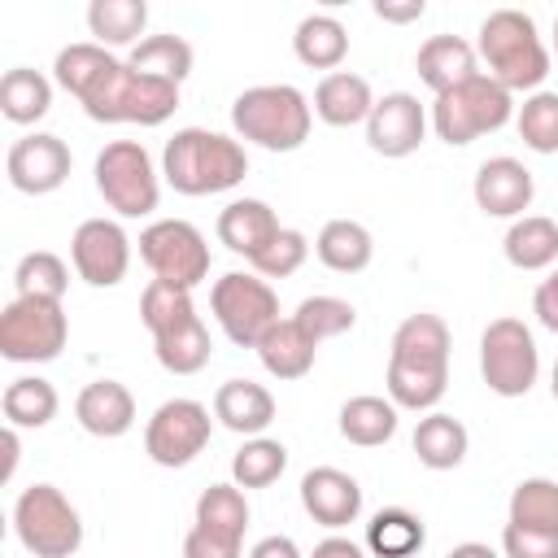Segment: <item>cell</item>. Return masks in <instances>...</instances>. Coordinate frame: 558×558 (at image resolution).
Segmentation results:
<instances>
[{
    "mask_svg": "<svg viewBox=\"0 0 558 558\" xmlns=\"http://www.w3.org/2000/svg\"><path fill=\"white\" fill-rule=\"evenodd\" d=\"M449 323L440 314H410L392 331V353H388V401L397 410L432 414L449 388Z\"/></svg>",
    "mask_w": 558,
    "mask_h": 558,
    "instance_id": "obj_1",
    "label": "cell"
},
{
    "mask_svg": "<svg viewBox=\"0 0 558 558\" xmlns=\"http://www.w3.org/2000/svg\"><path fill=\"white\" fill-rule=\"evenodd\" d=\"M161 174L179 196H218L244 183L248 153L240 140L209 131V126H183L161 148Z\"/></svg>",
    "mask_w": 558,
    "mask_h": 558,
    "instance_id": "obj_2",
    "label": "cell"
},
{
    "mask_svg": "<svg viewBox=\"0 0 558 558\" xmlns=\"http://www.w3.org/2000/svg\"><path fill=\"white\" fill-rule=\"evenodd\" d=\"M475 57L484 61V74L497 78L510 96L514 92H541L554 57L536 31V17L523 13V9H493L484 22H480V35H475Z\"/></svg>",
    "mask_w": 558,
    "mask_h": 558,
    "instance_id": "obj_3",
    "label": "cell"
},
{
    "mask_svg": "<svg viewBox=\"0 0 558 558\" xmlns=\"http://www.w3.org/2000/svg\"><path fill=\"white\" fill-rule=\"evenodd\" d=\"M140 318H144V327L153 336V353H157L161 371L196 375V371L209 366L214 340H209V327L201 323L196 301H192L187 288L148 279V288L140 296Z\"/></svg>",
    "mask_w": 558,
    "mask_h": 558,
    "instance_id": "obj_4",
    "label": "cell"
},
{
    "mask_svg": "<svg viewBox=\"0 0 558 558\" xmlns=\"http://www.w3.org/2000/svg\"><path fill=\"white\" fill-rule=\"evenodd\" d=\"M231 126L244 144L266 153H296L310 140L314 105L292 83H257L231 100Z\"/></svg>",
    "mask_w": 558,
    "mask_h": 558,
    "instance_id": "obj_5",
    "label": "cell"
},
{
    "mask_svg": "<svg viewBox=\"0 0 558 558\" xmlns=\"http://www.w3.org/2000/svg\"><path fill=\"white\" fill-rule=\"evenodd\" d=\"M92 122H135V126H161L179 109V83L153 78L131 70L126 61H109L105 74L87 87L78 100Z\"/></svg>",
    "mask_w": 558,
    "mask_h": 558,
    "instance_id": "obj_6",
    "label": "cell"
},
{
    "mask_svg": "<svg viewBox=\"0 0 558 558\" xmlns=\"http://www.w3.org/2000/svg\"><path fill=\"white\" fill-rule=\"evenodd\" d=\"M510 118H514V96L497 78H488L484 70L475 78L458 83L453 92H440L432 105V131L449 148H466L480 135L501 131Z\"/></svg>",
    "mask_w": 558,
    "mask_h": 558,
    "instance_id": "obj_7",
    "label": "cell"
},
{
    "mask_svg": "<svg viewBox=\"0 0 558 558\" xmlns=\"http://www.w3.org/2000/svg\"><path fill=\"white\" fill-rule=\"evenodd\" d=\"M13 536L35 558H74L83 545V519L57 484H31L13 501Z\"/></svg>",
    "mask_w": 558,
    "mask_h": 558,
    "instance_id": "obj_8",
    "label": "cell"
},
{
    "mask_svg": "<svg viewBox=\"0 0 558 558\" xmlns=\"http://www.w3.org/2000/svg\"><path fill=\"white\" fill-rule=\"evenodd\" d=\"M96 192L118 218H148L161 205V170L140 140H113L96 153Z\"/></svg>",
    "mask_w": 558,
    "mask_h": 558,
    "instance_id": "obj_9",
    "label": "cell"
},
{
    "mask_svg": "<svg viewBox=\"0 0 558 558\" xmlns=\"http://www.w3.org/2000/svg\"><path fill=\"white\" fill-rule=\"evenodd\" d=\"M70 340V318L61 301L48 296H13L0 314V357L17 366H39L61 357Z\"/></svg>",
    "mask_w": 558,
    "mask_h": 558,
    "instance_id": "obj_10",
    "label": "cell"
},
{
    "mask_svg": "<svg viewBox=\"0 0 558 558\" xmlns=\"http://www.w3.org/2000/svg\"><path fill=\"white\" fill-rule=\"evenodd\" d=\"M209 310L222 327V336L240 349H257L262 336L279 323V292L270 279L248 275V270H227L209 288Z\"/></svg>",
    "mask_w": 558,
    "mask_h": 558,
    "instance_id": "obj_11",
    "label": "cell"
},
{
    "mask_svg": "<svg viewBox=\"0 0 558 558\" xmlns=\"http://www.w3.org/2000/svg\"><path fill=\"white\" fill-rule=\"evenodd\" d=\"M480 375L497 397H527L541 375V349L523 318H493L480 336Z\"/></svg>",
    "mask_w": 558,
    "mask_h": 558,
    "instance_id": "obj_12",
    "label": "cell"
},
{
    "mask_svg": "<svg viewBox=\"0 0 558 558\" xmlns=\"http://www.w3.org/2000/svg\"><path fill=\"white\" fill-rule=\"evenodd\" d=\"M140 262L153 270V279L174 288H196L209 279V244L201 227L187 218H157L140 231Z\"/></svg>",
    "mask_w": 558,
    "mask_h": 558,
    "instance_id": "obj_13",
    "label": "cell"
},
{
    "mask_svg": "<svg viewBox=\"0 0 558 558\" xmlns=\"http://www.w3.org/2000/svg\"><path fill=\"white\" fill-rule=\"evenodd\" d=\"M214 436V418H209V405H201L196 397H170L153 410V418L144 423V453L174 471V466H187Z\"/></svg>",
    "mask_w": 558,
    "mask_h": 558,
    "instance_id": "obj_14",
    "label": "cell"
},
{
    "mask_svg": "<svg viewBox=\"0 0 558 558\" xmlns=\"http://www.w3.org/2000/svg\"><path fill=\"white\" fill-rule=\"evenodd\" d=\"M70 262L87 288H118L131 270V235L113 218H83L70 235Z\"/></svg>",
    "mask_w": 558,
    "mask_h": 558,
    "instance_id": "obj_15",
    "label": "cell"
},
{
    "mask_svg": "<svg viewBox=\"0 0 558 558\" xmlns=\"http://www.w3.org/2000/svg\"><path fill=\"white\" fill-rule=\"evenodd\" d=\"M70 144L52 131H31L22 140L9 144V157H4V174L9 183L22 192V196H48L57 192L65 179H70Z\"/></svg>",
    "mask_w": 558,
    "mask_h": 558,
    "instance_id": "obj_16",
    "label": "cell"
},
{
    "mask_svg": "<svg viewBox=\"0 0 558 558\" xmlns=\"http://www.w3.org/2000/svg\"><path fill=\"white\" fill-rule=\"evenodd\" d=\"M427 122H432V113L418 105V96L388 92V96L375 100V109L366 118V144H371V153L392 157V161L410 157L427 140Z\"/></svg>",
    "mask_w": 558,
    "mask_h": 558,
    "instance_id": "obj_17",
    "label": "cell"
},
{
    "mask_svg": "<svg viewBox=\"0 0 558 558\" xmlns=\"http://www.w3.org/2000/svg\"><path fill=\"white\" fill-rule=\"evenodd\" d=\"M471 196H475L480 214L514 222V218H523V209H532L536 179L519 157H488V161H480V170L471 179Z\"/></svg>",
    "mask_w": 558,
    "mask_h": 558,
    "instance_id": "obj_18",
    "label": "cell"
},
{
    "mask_svg": "<svg viewBox=\"0 0 558 558\" xmlns=\"http://www.w3.org/2000/svg\"><path fill=\"white\" fill-rule=\"evenodd\" d=\"M301 506L314 523L340 532L362 514V484L340 466H314L301 475Z\"/></svg>",
    "mask_w": 558,
    "mask_h": 558,
    "instance_id": "obj_19",
    "label": "cell"
},
{
    "mask_svg": "<svg viewBox=\"0 0 558 558\" xmlns=\"http://www.w3.org/2000/svg\"><path fill=\"white\" fill-rule=\"evenodd\" d=\"M74 418L87 436L96 440H118L135 427V397L126 384L118 379H92L78 397H74Z\"/></svg>",
    "mask_w": 558,
    "mask_h": 558,
    "instance_id": "obj_20",
    "label": "cell"
},
{
    "mask_svg": "<svg viewBox=\"0 0 558 558\" xmlns=\"http://www.w3.org/2000/svg\"><path fill=\"white\" fill-rule=\"evenodd\" d=\"M279 231H283V227H279L275 209H270L266 201H257V196H235V201L222 205V214H218V240H222L235 257H244V262H253Z\"/></svg>",
    "mask_w": 558,
    "mask_h": 558,
    "instance_id": "obj_21",
    "label": "cell"
},
{
    "mask_svg": "<svg viewBox=\"0 0 558 558\" xmlns=\"http://www.w3.org/2000/svg\"><path fill=\"white\" fill-rule=\"evenodd\" d=\"M214 418L235 436H262L275 423V397L266 384L253 379H227L214 392Z\"/></svg>",
    "mask_w": 558,
    "mask_h": 558,
    "instance_id": "obj_22",
    "label": "cell"
},
{
    "mask_svg": "<svg viewBox=\"0 0 558 558\" xmlns=\"http://www.w3.org/2000/svg\"><path fill=\"white\" fill-rule=\"evenodd\" d=\"M414 70L440 96V92H453L458 83L475 78L480 74V57H475V44H466L462 35H432V39L418 44Z\"/></svg>",
    "mask_w": 558,
    "mask_h": 558,
    "instance_id": "obj_23",
    "label": "cell"
},
{
    "mask_svg": "<svg viewBox=\"0 0 558 558\" xmlns=\"http://www.w3.org/2000/svg\"><path fill=\"white\" fill-rule=\"evenodd\" d=\"M314 118L327 122V126H366L371 109H375V92L362 74L353 70H336V74H323L318 87H314Z\"/></svg>",
    "mask_w": 558,
    "mask_h": 558,
    "instance_id": "obj_24",
    "label": "cell"
},
{
    "mask_svg": "<svg viewBox=\"0 0 558 558\" xmlns=\"http://www.w3.org/2000/svg\"><path fill=\"white\" fill-rule=\"evenodd\" d=\"M501 253L514 270H554L558 266V218L523 214L506 227Z\"/></svg>",
    "mask_w": 558,
    "mask_h": 558,
    "instance_id": "obj_25",
    "label": "cell"
},
{
    "mask_svg": "<svg viewBox=\"0 0 558 558\" xmlns=\"http://www.w3.org/2000/svg\"><path fill=\"white\" fill-rule=\"evenodd\" d=\"M292 52H296L301 65L336 74L340 61L349 57V31L336 13H305L292 31Z\"/></svg>",
    "mask_w": 558,
    "mask_h": 558,
    "instance_id": "obj_26",
    "label": "cell"
},
{
    "mask_svg": "<svg viewBox=\"0 0 558 558\" xmlns=\"http://www.w3.org/2000/svg\"><path fill=\"white\" fill-rule=\"evenodd\" d=\"M257 357H262L266 375H275V379H305V375L314 371L318 344H314V340L296 327V318L288 314V318H279V323L262 336Z\"/></svg>",
    "mask_w": 558,
    "mask_h": 558,
    "instance_id": "obj_27",
    "label": "cell"
},
{
    "mask_svg": "<svg viewBox=\"0 0 558 558\" xmlns=\"http://www.w3.org/2000/svg\"><path fill=\"white\" fill-rule=\"evenodd\" d=\"M397 418L401 410L388 401V397H375V392H362V397H349L340 405V436L357 449H375V445H388L397 436Z\"/></svg>",
    "mask_w": 558,
    "mask_h": 558,
    "instance_id": "obj_28",
    "label": "cell"
},
{
    "mask_svg": "<svg viewBox=\"0 0 558 558\" xmlns=\"http://www.w3.org/2000/svg\"><path fill=\"white\" fill-rule=\"evenodd\" d=\"M314 253H318V262H323L327 270H336V275H357V270L371 266L375 240H371V231H366L357 218H331V222H323V231H318V240H314Z\"/></svg>",
    "mask_w": 558,
    "mask_h": 558,
    "instance_id": "obj_29",
    "label": "cell"
},
{
    "mask_svg": "<svg viewBox=\"0 0 558 558\" xmlns=\"http://www.w3.org/2000/svg\"><path fill=\"white\" fill-rule=\"evenodd\" d=\"M410 445H414V453H418V462L427 471H453V466H462V458L471 449V436H466V427L453 414L432 410V414L418 418Z\"/></svg>",
    "mask_w": 558,
    "mask_h": 558,
    "instance_id": "obj_30",
    "label": "cell"
},
{
    "mask_svg": "<svg viewBox=\"0 0 558 558\" xmlns=\"http://www.w3.org/2000/svg\"><path fill=\"white\" fill-rule=\"evenodd\" d=\"M148 26V4L144 0H92L87 4V31L92 44L100 48H135Z\"/></svg>",
    "mask_w": 558,
    "mask_h": 558,
    "instance_id": "obj_31",
    "label": "cell"
},
{
    "mask_svg": "<svg viewBox=\"0 0 558 558\" xmlns=\"http://www.w3.org/2000/svg\"><path fill=\"white\" fill-rule=\"evenodd\" d=\"M52 109V78H44L31 65H13L0 78V113L13 126H35Z\"/></svg>",
    "mask_w": 558,
    "mask_h": 558,
    "instance_id": "obj_32",
    "label": "cell"
},
{
    "mask_svg": "<svg viewBox=\"0 0 558 558\" xmlns=\"http://www.w3.org/2000/svg\"><path fill=\"white\" fill-rule=\"evenodd\" d=\"M0 410H4V423L9 427H48L52 418H57V410H61V397H57V388L44 379V375H17V379H9V388H4V397H0Z\"/></svg>",
    "mask_w": 558,
    "mask_h": 558,
    "instance_id": "obj_33",
    "label": "cell"
},
{
    "mask_svg": "<svg viewBox=\"0 0 558 558\" xmlns=\"http://www.w3.org/2000/svg\"><path fill=\"white\" fill-rule=\"evenodd\" d=\"M248 497L240 484H209L201 497H196V514L192 523L214 532V536H227V541H240L244 545V532H248Z\"/></svg>",
    "mask_w": 558,
    "mask_h": 558,
    "instance_id": "obj_34",
    "label": "cell"
},
{
    "mask_svg": "<svg viewBox=\"0 0 558 558\" xmlns=\"http://www.w3.org/2000/svg\"><path fill=\"white\" fill-rule=\"evenodd\" d=\"M423 541H427L423 519L401 506H388L366 523V549L375 558H414L423 549Z\"/></svg>",
    "mask_w": 558,
    "mask_h": 558,
    "instance_id": "obj_35",
    "label": "cell"
},
{
    "mask_svg": "<svg viewBox=\"0 0 558 558\" xmlns=\"http://www.w3.org/2000/svg\"><path fill=\"white\" fill-rule=\"evenodd\" d=\"M192 44L183 35H144L131 52H126V65L140 70V74H153V78H166V83H183L192 74Z\"/></svg>",
    "mask_w": 558,
    "mask_h": 558,
    "instance_id": "obj_36",
    "label": "cell"
},
{
    "mask_svg": "<svg viewBox=\"0 0 558 558\" xmlns=\"http://www.w3.org/2000/svg\"><path fill=\"white\" fill-rule=\"evenodd\" d=\"M506 523L514 527H536V532H558V480L532 475L510 488Z\"/></svg>",
    "mask_w": 558,
    "mask_h": 558,
    "instance_id": "obj_37",
    "label": "cell"
},
{
    "mask_svg": "<svg viewBox=\"0 0 558 558\" xmlns=\"http://www.w3.org/2000/svg\"><path fill=\"white\" fill-rule=\"evenodd\" d=\"M283 471H288V449L283 440L270 436H248L231 458V484L240 488H270Z\"/></svg>",
    "mask_w": 558,
    "mask_h": 558,
    "instance_id": "obj_38",
    "label": "cell"
},
{
    "mask_svg": "<svg viewBox=\"0 0 558 558\" xmlns=\"http://www.w3.org/2000/svg\"><path fill=\"white\" fill-rule=\"evenodd\" d=\"M514 126L532 153H541V157L558 153V92L541 87V92L523 96V105L514 109Z\"/></svg>",
    "mask_w": 558,
    "mask_h": 558,
    "instance_id": "obj_39",
    "label": "cell"
},
{
    "mask_svg": "<svg viewBox=\"0 0 558 558\" xmlns=\"http://www.w3.org/2000/svg\"><path fill=\"white\" fill-rule=\"evenodd\" d=\"M13 288L17 296H48V301H61L65 288H70V266L48 253V248H35V253H22L17 266H13Z\"/></svg>",
    "mask_w": 558,
    "mask_h": 558,
    "instance_id": "obj_40",
    "label": "cell"
},
{
    "mask_svg": "<svg viewBox=\"0 0 558 558\" xmlns=\"http://www.w3.org/2000/svg\"><path fill=\"white\" fill-rule=\"evenodd\" d=\"M292 318H296V327H301L314 344H323V340H336V336L353 331L357 310H353V301H344V296L318 292V296H305V301L292 310Z\"/></svg>",
    "mask_w": 558,
    "mask_h": 558,
    "instance_id": "obj_41",
    "label": "cell"
},
{
    "mask_svg": "<svg viewBox=\"0 0 558 558\" xmlns=\"http://www.w3.org/2000/svg\"><path fill=\"white\" fill-rule=\"evenodd\" d=\"M305 257H310V240H305V231H296V227H283L248 266H253V275H262V279H288V275H296L301 266H305Z\"/></svg>",
    "mask_w": 558,
    "mask_h": 558,
    "instance_id": "obj_42",
    "label": "cell"
},
{
    "mask_svg": "<svg viewBox=\"0 0 558 558\" xmlns=\"http://www.w3.org/2000/svg\"><path fill=\"white\" fill-rule=\"evenodd\" d=\"M501 558H558V532L536 527H501Z\"/></svg>",
    "mask_w": 558,
    "mask_h": 558,
    "instance_id": "obj_43",
    "label": "cell"
},
{
    "mask_svg": "<svg viewBox=\"0 0 558 558\" xmlns=\"http://www.w3.org/2000/svg\"><path fill=\"white\" fill-rule=\"evenodd\" d=\"M183 558H244V545L227 541V536H214V532L192 523L187 536H183Z\"/></svg>",
    "mask_w": 558,
    "mask_h": 558,
    "instance_id": "obj_44",
    "label": "cell"
},
{
    "mask_svg": "<svg viewBox=\"0 0 558 558\" xmlns=\"http://www.w3.org/2000/svg\"><path fill=\"white\" fill-rule=\"evenodd\" d=\"M532 314H536V323H541L545 331L558 336V266L536 283V292H532Z\"/></svg>",
    "mask_w": 558,
    "mask_h": 558,
    "instance_id": "obj_45",
    "label": "cell"
},
{
    "mask_svg": "<svg viewBox=\"0 0 558 558\" xmlns=\"http://www.w3.org/2000/svg\"><path fill=\"white\" fill-rule=\"evenodd\" d=\"M427 13V4L423 0H375V17H384V22H418Z\"/></svg>",
    "mask_w": 558,
    "mask_h": 558,
    "instance_id": "obj_46",
    "label": "cell"
},
{
    "mask_svg": "<svg viewBox=\"0 0 558 558\" xmlns=\"http://www.w3.org/2000/svg\"><path fill=\"white\" fill-rule=\"evenodd\" d=\"M310 558H366V545H357L353 536L331 532V536H323V541L314 545V554H310Z\"/></svg>",
    "mask_w": 558,
    "mask_h": 558,
    "instance_id": "obj_47",
    "label": "cell"
},
{
    "mask_svg": "<svg viewBox=\"0 0 558 558\" xmlns=\"http://www.w3.org/2000/svg\"><path fill=\"white\" fill-rule=\"evenodd\" d=\"M248 558H301V549H296L292 536L275 532V536H262V541L248 549Z\"/></svg>",
    "mask_w": 558,
    "mask_h": 558,
    "instance_id": "obj_48",
    "label": "cell"
},
{
    "mask_svg": "<svg viewBox=\"0 0 558 558\" xmlns=\"http://www.w3.org/2000/svg\"><path fill=\"white\" fill-rule=\"evenodd\" d=\"M0 445H4V466H0V480L9 484V480H13V471H17V458H22V436H17V427H9V423H4Z\"/></svg>",
    "mask_w": 558,
    "mask_h": 558,
    "instance_id": "obj_49",
    "label": "cell"
},
{
    "mask_svg": "<svg viewBox=\"0 0 558 558\" xmlns=\"http://www.w3.org/2000/svg\"><path fill=\"white\" fill-rule=\"evenodd\" d=\"M445 558H501L497 549H488L484 541H462V545H453Z\"/></svg>",
    "mask_w": 558,
    "mask_h": 558,
    "instance_id": "obj_50",
    "label": "cell"
},
{
    "mask_svg": "<svg viewBox=\"0 0 558 558\" xmlns=\"http://www.w3.org/2000/svg\"><path fill=\"white\" fill-rule=\"evenodd\" d=\"M549 392H554V401H558V362H554V371H549Z\"/></svg>",
    "mask_w": 558,
    "mask_h": 558,
    "instance_id": "obj_51",
    "label": "cell"
},
{
    "mask_svg": "<svg viewBox=\"0 0 558 558\" xmlns=\"http://www.w3.org/2000/svg\"><path fill=\"white\" fill-rule=\"evenodd\" d=\"M554 57H558V17H554Z\"/></svg>",
    "mask_w": 558,
    "mask_h": 558,
    "instance_id": "obj_52",
    "label": "cell"
}]
</instances>
